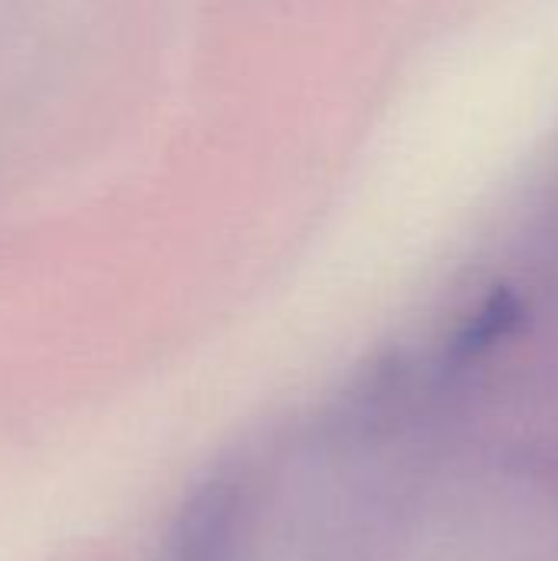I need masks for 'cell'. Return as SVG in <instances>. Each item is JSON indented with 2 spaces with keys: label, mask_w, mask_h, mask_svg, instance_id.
Instances as JSON below:
<instances>
[{
  "label": "cell",
  "mask_w": 558,
  "mask_h": 561,
  "mask_svg": "<svg viewBox=\"0 0 558 561\" xmlns=\"http://www.w3.org/2000/svg\"><path fill=\"white\" fill-rule=\"evenodd\" d=\"M247 523L243 480L234 470H214L178 506L158 561H243Z\"/></svg>",
  "instance_id": "cell-1"
},
{
  "label": "cell",
  "mask_w": 558,
  "mask_h": 561,
  "mask_svg": "<svg viewBox=\"0 0 558 561\" xmlns=\"http://www.w3.org/2000/svg\"><path fill=\"white\" fill-rule=\"evenodd\" d=\"M520 319V302L510 293H497L493 299H487V306L474 316V322L460 332L457 339V358H474L480 352H487L493 342H500Z\"/></svg>",
  "instance_id": "cell-2"
}]
</instances>
